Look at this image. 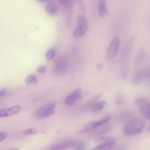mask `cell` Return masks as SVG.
<instances>
[{
	"label": "cell",
	"instance_id": "obj_8",
	"mask_svg": "<svg viewBox=\"0 0 150 150\" xmlns=\"http://www.w3.org/2000/svg\"><path fill=\"white\" fill-rule=\"evenodd\" d=\"M110 119V115H107L104 117H103L102 118L99 119L97 121H95L93 122H91L83 128H81L78 131V133L80 134H84L86 132H88L90 131H91L96 128H98V127H100L103 125L104 124H106Z\"/></svg>",
	"mask_w": 150,
	"mask_h": 150
},
{
	"label": "cell",
	"instance_id": "obj_17",
	"mask_svg": "<svg viewBox=\"0 0 150 150\" xmlns=\"http://www.w3.org/2000/svg\"><path fill=\"white\" fill-rule=\"evenodd\" d=\"M52 103L53 102L46 104L45 105H43L42 107L39 108L38 110H37V111L36 112V117L39 118H43L45 112H46L47 109L50 106V105L52 104Z\"/></svg>",
	"mask_w": 150,
	"mask_h": 150
},
{
	"label": "cell",
	"instance_id": "obj_1",
	"mask_svg": "<svg viewBox=\"0 0 150 150\" xmlns=\"http://www.w3.org/2000/svg\"><path fill=\"white\" fill-rule=\"evenodd\" d=\"M133 41L132 39H129L125 43V46L123 47L121 59H120V64H121V73L123 77H126L128 72V61L131 54V51L132 49Z\"/></svg>",
	"mask_w": 150,
	"mask_h": 150
},
{
	"label": "cell",
	"instance_id": "obj_31",
	"mask_svg": "<svg viewBox=\"0 0 150 150\" xmlns=\"http://www.w3.org/2000/svg\"><path fill=\"white\" fill-rule=\"evenodd\" d=\"M146 131H147V132H150V125L148 127V128H147V130H146Z\"/></svg>",
	"mask_w": 150,
	"mask_h": 150
},
{
	"label": "cell",
	"instance_id": "obj_5",
	"mask_svg": "<svg viewBox=\"0 0 150 150\" xmlns=\"http://www.w3.org/2000/svg\"><path fill=\"white\" fill-rule=\"evenodd\" d=\"M135 104L139 107L141 114L147 120H150V101L142 96H138L134 100Z\"/></svg>",
	"mask_w": 150,
	"mask_h": 150
},
{
	"label": "cell",
	"instance_id": "obj_2",
	"mask_svg": "<svg viewBox=\"0 0 150 150\" xmlns=\"http://www.w3.org/2000/svg\"><path fill=\"white\" fill-rule=\"evenodd\" d=\"M145 126L144 121L141 119L133 118L128 121L123 127V133L127 135H135L142 132Z\"/></svg>",
	"mask_w": 150,
	"mask_h": 150
},
{
	"label": "cell",
	"instance_id": "obj_30",
	"mask_svg": "<svg viewBox=\"0 0 150 150\" xmlns=\"http://www.w3.org/2000/svg\"><path fill=\"white\" fill-rule=\"evenodd\" d=\"M116 150H126V148L125 147H120L117 148Z\"/></svg>",
	"mask_w": 150,
	"mask_h": 150
},
{
	"label": "cell",
	"instance_id": "obj_15",
	"mask_svg": "<svg viewBox=\"0 0 150 150\" xmlns=\"http://www.w3.org/2000/svg\"><path fill=\"white\" fill-rule=\"evenodd\" d=\"M111 129V126L106 125L105 126L101 127V128H99L98 129H96L93 132V135L95 137L97 136H101L102 135H104L105 134H107L109 131H110Z\"/></svg>",
	"mask_w": 150,
	"mask_h": 150
},
{
	"label": "cell",
	"instance_id": "obj_9",
	"mask_svg": "<svg viewBox=\"0 0 150 150\" xmlns=\"http://www.w3.org/2000/svg\"><path fill=\"white\" fill-rule=\"evenodd\" d=\"M83 96V91L80 88L76 89L70 93L65 99V104L67 105H71L79 101Z\"/></svg>",
	"mask_w": 150,
	"mask_h": 150
},
{
	"label": "cell",
	"instance_id": "obj_22",
	"mask_svg": "<svg viewBox=\"0 0 150 150\" xmlns=\"http://www.w3.org/2000/svg\"><path fill=\"white\" fill-rule=\"evenodd\" d=\"M38 133V129L36 127H31L30 128L26 129L23 131V134L25 135H35Z\"/></svg>",
	"mask_w": 150,
	"mask_h": 150
},
{
	"label": "cell",
	"instance_id": "obj_16",
	"mask_svg": "<svg viewBox=\"0 0 150 150\" xmlns=\"http://www.w3.org/2000/svg\"><path fill=\"white\" fill-rule=\"evenodd\" d=\"M107 105V103L104 101H97L90 108L91 111L94 112H97L102 110L105 106Z\"/></svg>",
	"mask_w": 150,
	"mask_h": 150
},
{
	"label": "cell",
	"instance_id": "obj_32",
	"mask_svg": "<svg viewBox=\"0 0 150 150\" xmlns=\"http://www.w3.org/2000/svg\"><path fill=\"white\" fill-rule=\"evenodd\" d=\"M8 150H19V149L18 148H12V149H8Z\"/></svg>",
	"mask_w": 150,
	"mask_h": 150
},
{
	"label": "cell",
	"instance_id": "obj_19",
	"mask_svg": "<svg viewBox=\"0 0 150 150\" xmlns=\"http://www.w3.org/2000/svg\"><path fill=\"white\" fill-rule=\"evenodd\" d=\"M101 97V94H98L96 96H95L94 97H93L92 98H91L84 106V109H88L93 105V104H94L97 101H98L97 100Z\"/></svg>",
	"mask_w": 150,
	"mask_h": 150
},
{
	"label": "cell",
	"instance_id": "obj_10",
	"mask_svg": "<svg viewBox=\"0 0 150 150\" xmlns=\"http://www.w3.org/2000/svg\"><path fill=\"white\" fill-rule=\"evenodd\" d=\"M22 110V107L20 105H15L8 108L0 109V118L7 117L16 114Z\"/></svg>",
	"mask_w": 150,
	"mask_h": 150
},
{
	"label": "cell",
	"instance_id": "obj_3",
	"mask_svg": "<svg viewBox=\"0 0 150 150\" xmlns=\"http://www.w3.org/2000/svg\"><path fill=\"white\" fill-rule=\"evenodd\" d=\"M131 83L135 86L144 83H150V67L144 68L135 72L131 78Z\"/></svg>",
	"mask_w": 150,
	"mask_h": 150
},
{
	"label": "cell",
	"instance_id": "obj_25",
	"mask_svg": "<svg viewBox=\"0 0 150 150\" xmlns=\"http://www.w3.org/2000/svg\"><path fill=\"white\" fill-rule=\"evenodd\" d=\"M74 150H84L85 145L83 142L75 143L73 146Z\"/></svg>",
	"mask_w": 150,
	"mask_h": 150
},
{
	"label": "cell",
	"instance_id": "obj_26",
	"mask_svg": "<svg viewBox=\"0 0 150 150\" xmlns=\"http://www.w3.org/2000/svg\"><path fill=\"white\" fill-rule=\"evenodd\" d=\"M36 80V76L34 74H30L26 79V83L27 84H31Z\"/></svg>",
	"mask_w": 150,
	"mask_h": 150
},
{
	"label": "cell",
	"instance_id": "obj_18",
	"mask_svg": "<svg viewBox=\"0 0 150 150\" xmlns=\"http://www.w3.org/2000/svg\"><path fill=\"white\" fill-rule=\"evenodd\" d=\"M56 107V103L55 102H53L50 106L47 109L46 112H45L43 118H49L52 115L54 114L55 112V108Z\"/></svg>",
	"mask_w": 150,
	"mask_h": 150
},
{
	"label": "cell",
	"instance_id": "obj_29",
	"mask_svg": "<svg viewBox=\"0 0 150 150\" xmlns=\"http://www.w3.org/2000/svg\"><path fill=\"white\" fill-rule=\"evenodd\" d=\"M5 92H6V90L5 89H1L0 90V97H2L5 94Z\"/></svg>",
	"mask_w": 150,
	"mask_h": 150
},
{
	"label": "cell",
	"instance_id": "obj_21",
	"mask_svg": "<svg viewBox=\"0 0 150 150\" xmlns=\"http://www.w3.org/2000/svg\"><path fill=\"white\" fill-rule=\"evenodd\" d=\"M114 103L117 105H122L125 103V98L121 94H117L114 97Z\"/></svg>",
	"mask_w": 150,
	"mask_h": 150
},
{
	"label": "cell",
	"instance_id": "obj_4",
	"mask_svg": "<svg viewBox=\"0 0 150 150\" xmlns=\"http://www.w3.org/2000/svg\"><path fill=\"white\" fill-rule=\"evenodd\" d=\"M88 21L86 17L80 15L77 18L76 26L73 30V35L76 39L82 38L86 33L88 29Z\"/></svg>",
	"mask_w": 150,
	"mask_h": 150
},
{
	"label": "cell",
	"instance_id": "obj_6",
	"mask_svg": "<svg viewBox=\"0 0 150 150\" xmlns=\"http://www.w3.org/2000/svg\"><path fill=\"white\" fill-rule=\"evenodd\" d=\"M69 67V60L65 57L58 58L54 62L52 73L54 74L63 75L67 71Z\"/></svg>",
	"mask_w": 150,
	"mask_h": 150
},
{
	"label": "cell",
	"instance_id": "obj_11",
	"mask_svg": "<svg viewBox=\"0 0 150 150\" xmlns=\"http://www.w3.org/2000/svg\"><path fill=\"white\" fill-rule=\"evenodd\" d=\"M75 142L71 139H66L57 143L50 147L48 150H66L74 146Z\"/></svg>",
	"mask_w": 150,
	"mask_h": 150
},
{
	"label": "cell",
	"instance_id": "obj_12",
	"mask_svg": "<svg viewBox=\"0 0 150 150\" xmlns=\"http://www.w3.org/2000/svg\"><path fill=\"white\" fill-rule=\"evenodd\" d=\"M47 4L45 6V11L50 16H54L58 11V8L55 3L53 1H49L47 2Z\"/></svg>",
	"mask_w": 150,
	"mask_h": 150
},
{
	"label": "cell",
	"instance_id": "obj_23",
	"mask_svg": "<svg viewBox=\"0 0 150 150\" xmlns=\"http://www.w3.org/2000/svg\"><path fill=\"white\" fill-rule=\"evenodd\" d=\"M58 2L66 9H71L72 6V2L70 0H59Z\"/></svg>",
	"mask_w": 150,
	"mask_h": 150
},
{
	"label": "cell",
	"instance_id": "obj_14",
	"mask_svg": "<svg viewBox=\"0 0 150 150\" xmlns=\"http://www.w3.org/2000/svg\"><path fill=\"white\" fill-rule=\"evenodd\" d=\"M115 144V141H110L104 143H101L98 145L96 146L91 150H110L112 149Z\"/></svg>",
	"mask_w": 150,
	"mask_h": 150
},
{
	"label": "cell",
	"instance_id": "obj_24",
	"mask_svg": "<svg viewBox=\"0 0 150 150\" xmlns=\"http://www.w3.org/2000/svg\"><path fill=\"white\" fill-rule=\"evenodd\" d=\"M54 56H55L54 50L53 49H50L47 52V53L46 54V59L47 60L50 61L54 57Z\"/></svg>",
	"mask_w": 150,
	"mask_h": 150
},
{
	"label": "cell",
	"instance_id": "obj_13",
	"mask_svg": "<svg viewBox=\"0 0 150 150\" xmlns=\"http://www.w3.org/2000/svg\"><path fill=\"white\" fill-rule=\"evenodd\" d=\"M107 13L106 1L100 0L98 1V13L100 17L104 18Z\"/></svg>",
	"mask_w": 150,
	"mask_h": 150
},
{
	"label": "cell",
	"instance_id": "obj_28",
	"mask_svg": "<svg viewBox=\"0 0 150 150\" xmlns=\"http://www.w3.org/2000/svg\"><path fill=\"white\" fill-rule=\"evenodd\" d=\"M36 71L40 74H44L46 72V67L44 66H40L36 68Z\"/></svg>",
	"mask_w": 150,
	"mask_h": 150
},
{
	"label": "cell",
	"instance_id": "obj_27",
	"mask_svg": "<svg viewBox=\"0 0 150 150\" xmlns=\"http://www.w3.org/2000/svg\"><path fill=\"white\" fill-rule=\"evenodd\" d=\"M8 137V134L6 132L0 131V142L6 139Z\"/></svg>",
	"mask_w": 150,
	"mask_h": 150
},
{
	"label": "cell",
	"instance_id": "obj_20",
	"mask_svg": "<svg viewBox=\"0 0 150 150\" xmlns=\"http://www.w3.org/2000/svg\"><path fill=\"white\" fill-rule=\"evenodd\" d=\"M133 118V114L130 111H126L121 114L119 116V119L122 121L127 120L128 121Z\"/></svg>",
	"mask_w": 150,
	"mask_h": 150
},
{
	"label": "cell",
	"instance_id": "obj_7",
	"mask_svg": "<svg viewBox=\"0 0 150 150\" xmlns=\"http://www.w3.org/2000/svg\"><path fill=\"white\" fill-rule=\"evenodd\" d=\"M120 45V40L118 38H114L110 43L105 54L106 59L108 61L112 60L117 54Z\"/></svg>",
	"mask_w": 150,
	"mask_h": 150
}]
</instances>
